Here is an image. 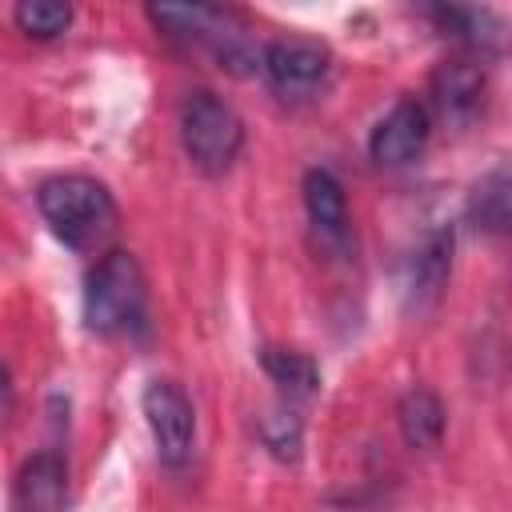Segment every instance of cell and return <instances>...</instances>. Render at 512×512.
<instances>
[{"label":"cell","instance_id":"3957f363","mask_svg":"<svg viewBox=\"0 0 512 512\" xmlns=\"http://www.w3.org/2000/svg\"><path fill=\"white\" fill-rule=\"evenodd\" d=\"M144 272L132 252H104L84 280V324L100 336L144 320Z\"/></svg>","mask_w":512,"mask_h":512},{"label":"cell","instance_id":"30bf717a","mask_svg":"<svg viewBox=\"0 0 512 512\" xmlns=\"http://www.w3.org/2000/svg\"><path fill=\"white\" fill-rule=\"evenodd\" d=\"M448 272H452V228H436L424 236V244L416 248L412 264H408V304L416 312L436 308V300L448 288Z\"/></svg>","mask_w":512,"mask_h":512},{"label":"cell","instance_id":"e0dca14e","mask_svg":"<svg viewBox=\"0 0 512 512\" xmlns=\"http://www.w3.org/2000/svg\"><path fill=\"white\" fill-rule=\"evenodd\" d=\"M12 416V380H8V372L0 368V424Z\"/></svg>","mask_w":512,"mask_h":512},{"label":"cell","instance_id":"2e32d148","mask_svg":"<svg viewBox=\"0 0 512 512\" xmlns=\"http://www.w3.org/2000/svg\"><path fill=\"white\" fill-rule=\"evenodd\" d=\"M260 440L268 444L272 456H280V460H296V456H300V416L288 412V408L268 412V416L260 420Z\"/></svg>","mask_w":512,"mask_h":512},{"label":"cell","instance_id":"7c38bea8","mask_svg":"<svg viewBox=\"0 0 512 512\" xmlns=\"http://www.w3.org/2000/svg\"><path fill=\"white\" fill-rule=\"evenodd\" d=\"M396 420H400V432L412 448H436L444 436V404L428 388H408L400 396Z\"/></svg>","mask_w":512,"mask_h":512},{"label":"cell","instance_id":"8fae6325","mask_svg":"<svg viewBox=\"0 0 512 512\" xmlns=\"http://www.w3.org/2000/svg\"><path fill=\"white\" fill-rule=\"evenodd\" d=\"M304 208H308L312 228L324 240H332V244L348 240V200H344L340 180L328 168H312L304 176Z\"/></svg>","mask_w":512,"mask_h":512},{"label":"cell","instance_id":"52a82bcc","mask_svg":"<svg viewBox=\"0 0 512 512\" xmlns=\"http://www.w3.org/2000/svg\"><path fill=\"white\" fill-rule=\"evenodd\" d=\"M428 108L420 100H396L388 116H380V124L368 136V152L376 164L400 168L412 156H420V148L428 144Z\"/></svg>","mask_w":512,"mask_h":512},{"label":"cell","instance_id":"7a4b0ae2","mask_svg":"<svg viewBox=\"0 0 512 512\" xmlns=\"http://www.w3.org/2000/svg\"><path fill=\"white\" fill-rule=\"evenodd\" d=\"M148 16L168 28V36L188 40V44H204L212 52V60L236 76H248L260 68V48L248 36V28L240 24L236 12L228 8H212V4H152Z\"/></svg>","mask_w":512,"mask_h":512},{"label":"cell","instance_id":"9a60e30c","mask_svg":"<svg viewBox=\"0 0 512 512\" xmlns=\"http://www.w3.org/2000/svg\"><path fill=\"white\" fill-rule=\"evenodd\" d=\"M12 16H16V28L36 40H52L72 24V8L56 4V0H24V4H16Z\"/></svg>","mask_w":512,"mask_h":512},{"label":"cell","instance_id":"277c9868","mask_svg":"<svg viewBox=\"0 0 512 512\" xmlns=\"http://www.w3.org/2000/svg\"><path fill=\"white\" fill-rule=\"evenodd\" d=\"M180 140L200 172L220 176L232 168L244 144V124L232 104H224L216 92H188L180 104Z\"/></svg>","mask_w":512,"mask_h":512},{"label":"cell","instance_id":"4fadbf2b","mask_svg":"<svg viewBox=\"0 0 512 512\" xmlns=\"http://www.w3.org/2000/svg\"><path fill=\"white\" fill-rule=\"evenodd\" d=\"M508 216H512V180H508V168H492L468 192V220L500 236L508 232Z\"/></svg>","mask_w":512,"mask_h":512},{"label":"cell","instance_id":"5b68a950","mask_svg":"<svg viewBox=\"0 0 512 512\" xmlns=\"http://www.w3.org/2000/svg\"><path fill=\"white\" fill-rule=\"evenodd\" d=\"M144 420L152 428L156 452L164 464H184L192 456V440H196V408L188 400V392L172 380H152L144 388Z\"/></svg>","mask_w":512,"mask_h":512},{"label":"cell","instance_id":"8992f818","mask_svg":"<svg viewBox=\"0 0 512 512\" xmlns=\"http://www.w3.org/2000/svg\"><path fill=\"white\" fill-rule=\"evenodd\" d=\"M328 48L316 40H272L260 52V72L268 76V84L284 96V100H304L312 96L324 76H328Z\"/></svg>","mask_w":512,"mask_h":512},{"label":"cell","instance_id":"5bb4252c","mask_svg":"<svg viewBox=\"0 0 512 512\" xmlns=\"http://www.w3.org/2000/svg\"><path fill=\"white\" fill-rule=\"evenodd\" d=\"M260 364L268 372V380L288 396V400H308L320 388V368L312 356L292 352V348H264Z\"/></svg>","mask_w":512,"mask_h":512},{"label":"cell","instance_id":"ba28073f","mask_svg":"<svg viewBox=\"0 0 512 512\" xmlns=\"http://www.w3.org/2000/svg\"><path fill=\"white\" fill-rule=\"evenodd\" d=\"M484 92H488V76H484V64L480 60L456 56V60H444L432 72V104L452 124H468L480 112Z\"/></svg>","mask_w":512,"mask_h":512},{"label":"cell","instance_id":"9c48e42d","mask_svg":"<svg viewBox=\"0 0 512 512\" xmlns=\"http://www.w3.org/2000/svg\"><path fill=\"white\" fill-rule=\"evenodd\" d=\"M68 496V464L60 452H36L12 480V512H60Z\"/></svg>","mask_w":512,"mask_h":512},{"label":"cell","instance_id":"6da1fadb","mask_svg":"<svg viewBox=\"0 0 512 512\" xmlns=\"http://www.w3.org/2000/svg\"><path fill=\"white\" fill-rule=\"evenodd\" d=\"M40 216L76 252L96 248L116 228V200L92 176H52L36 188Z\"/></svg>","mask_w":512,"mask_h":512}]
</instances>
